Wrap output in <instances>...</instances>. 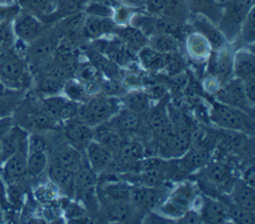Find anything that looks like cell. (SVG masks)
<instances>
[{"instance_id":"6da1fadb","label":"cell","mask_w":255,"mask_h":224,"mask_svg":"<svg viewBox=\"0 0 255 224\" xmlns=\"http://www.w3.org/2000/svg\"><path fill=\"white\" fill-rule=\"evenodd\" d=\"M122 107L121 99L116 96L107 94L91 96L85 103L80 104L79 117L95 127L112 118Z\"/></svg>"},{"instance_id":"7a4b0ae2","label":"cell","mask_w":255,"mask_h":224,"mask_svg":"<svg viewBox=\"0 0 255 224\" xmlns=\"http://www.w3.org/2000/svg\"><path fill=\"white\" fill-rule=\"evenodd\" d=\"M210 119L218 127L225 130L252 134L254 130L253 115L239 109L221 104L212 103Z\"/></svg>"},{"instance_id":"3957f363","label":"cell","mask_w":255,"mask_h":224,"mask_svg":"<svg viewBox=\"0 0 255 224\" xmlns=\"http://www.w3.org/2000/svg\"><path fill=\"white\" fill-rule=\"evenodd\" d=\"M28 75L24 58L12 48L0 51V81L10 89H19Z\"/></svg>"},{"instance_id":"277c9868","label":"cell","mask_w":255,"mask_h":224,"mask_svg":"<svg viewBox=\"0 0 255 224\" xmlns=\"http://www.w3.org/2000/svg\"><path fill=\"white\" fill-rule=\"evenodd\" d=\"M255 0H227L222 5V12L217 23L226 40L239 32L240 25L249 11L254 7Z\"/></svg>"},{"instance_id":"5b68a950","label":"cell","mask_w":255,"mask_h":224,"mask_svg":"<svg viewBox=\"0 0 255 224\" xmlns=\"http://www.w3.org/2000/svg\"><path fill=\"white\" fill-rule=\"evenodd\" d=\"M197 196L196 190L190 182L181 183L159 205V212L162 216L175 221L185 211L192 208Z\"/></svg>"},{"instance_id":"8992f818","label":"cell","mask_w":255,"mask_h":224,"mask_svg":"<svg viewBox=\"0 0 255 224\" xmlns=\"http://www.w3.org/2000/svg\"><path fill=\"white\" fill-rule=\"evenodd\" d=\"M61 40L62 38L55 28L49 31L45 30L41 36L28 44L26 49L27 60L37 68L53 57Z\"/></svg>"},{"instance_id":"52a82bcc","label":"cell","mask_w":255,"mask_h":224,"mask_svg":"<svg viewBox=\"0 0 255 224\" xmlns=\"http://www.w3.org/2000/svg\"><path fill=\"white\" fill-rule=\"evenodd\" d=\"M215 101L239 109L253 115L254 107H252L245 95L243 83L238 78H231L226 83L222 84L214 93Z\"/></svg>"},{"instance_id":"ba28073f","label":"cell","mask_w":255,"mask_h":224,"mask_svg":"<svg viewBox=\"0 0 255 224\" xmlns=\"http://www.w3.org/2000/svg\"><path fill=\"white\" fill-rule=\"evenodd\" d=\"M13 33L20 42L30 44L46 30L45 23L38 16L28 10H20L13 19Z\"/></svg>"},{"instance_id":"9c48e42d","label":"cell","mask_w":255,"mask_h":224,"mask_svg":"<svg viewBox=\"0 0 255 224\" xmlns=\"http://www.w3.org/2000/svg\"><path fill=\"white\" fill-rule=\"evenodd\" d=\"M209 158L210 151L206 146H190L180 157L173 159V174L188 175L202 168Z\"/></svg>"},{"instance_id":"30bf717a","label":"cell","mask_w":255,"mask_h":224,"mask_svg":"<svg viewBox=\"0 0 255 224\" xmlns=\"http://www.w3.org/2000/svg\"><path fill=\"white\" fill-rule=\"evenodd\" d=\"M98 175L90 168L85 160L80 170L76 173L75 197L84 201L89 207L97 202Z\"/></svg>"},{"instance_id":"8fae6325","label":"cell","mask_w":255,"mask_h":224,"mask_svg":"<svg viewBox=\"0 0 255 224\" xmlns=\"http://www.w3.org/2000/svg\"><path fill=\"white\" fill-rule=\"evenodd\" d=\"M64 135L71 146L84 152L94 139V127L87 124L80 117H76L65 122Z\"/></svg>"},{"instance_id":"7c38bea8","label":"cell","mask_w":255,"mask_h":224,"mask_svg":"<svg viewBox=\"0 0 255 224\" xmlns=\"http://www.w3.org/2000/svg\"><path fill=\"white\" fill-rule=\"evenodd\" d=\"M160 187L131 184L128 201L138 213H143L161 204Z\"/></svg>"},{"instance_id":"4fadbf2b","label":"cell","mask_w":255,"mask_h":224,"mask_svg":"<svg viewBox=\"0 0 255 224\" xmlns=\"http://www.w3.org/2000/svg\"><path fill=\"white\" fill-rule=\"evenodd\" d=\"M233 55L225 48L219 51H212L207 59V72L214 77L220 85L233 78Z\"/></svg>"},{"instance_id":"5bb4252c","label":"cell","mask_w":255,"mask_h":224,"mask_svg":"<svg viewBox=\"0 0 255 224\" xmlns=\"http://www.w3.org/2000/svg\"><path fill=\"white\" fill-rule=\"evenodd\" d=\"M147 127L155 139L164 138L172 133L173 124L168 113L167 104L164 100L160 101V103L149 111Z\"/></svg>"},{"instance_id":"9a60e30c","label":"cell","mask_w":255,"mask_h":224,"mask_svg":"<svg viewBox=\"0 0 255 224\" xmlns=\"http://www.w3.org/2000/svg\"><path fill=\"white\" fill-rule=\"evenodd\" d=\"M191 23L193 31L202 35L209 43L212 51H219L226 47L227 40L218 26L202 15H193Z\"/></svg>"},{"instance_id":"2e32d148","label":"cell","mask_w":255,"mask_h":224,"mask_svg":"<svg viewBox=\"0 0 255 224\" xmlns=\"http://www.w3.org/2000/svg\"><path fill=\"white\" fill-rule=\"evenodd\" d=\"M117 27L118 25L113 18L86 15L81 29V35L85 39L93 41L107 37L108 35H114Z\"/></svg>"},{"instance_id":"e0dca14e","label":"cell","mask_w":255,"mask_h":224,"mask_svg":"<svg viewBox=\"0 0 255 224\" xmlns=\"http://www.w3.org/2000/svg\"><path fill=\"white\" fill-rule=\"evenodd\" d=\"M84 154L88 165L97 175L106 172L114 164L113 153L95 139L89 143Z\"/></svg>"},{"instance_id":"ac0fdd59","label":"cell","mask_w":255,"mask_h":224,"mask_svg":"<svg viewBox=\"0 0 255 224\" xmlns=\"http://www.w3.org/2000/svg\"><path fill=\"white\" fill-rule=\"evenodd\" d=\"M48 177L56 189L66 197L74 198L76 191V173L51 162L48 166Z\"/></svg>"},{"instance_id":"d6986e66","label":"cell","mask_w":255,"mask_h":224,"mask_svg":"<svg viewBox=\"0 0 255 224\" xmlns=\"http://www.w3.org/2000/svg\"><path fill=\"white\" fill-rule=\"evenodd\" d=\"M201 204L199 213L202 223H227L229 222L227 206L225 202L211 198L209 196H202L200 198Z\"/></svg>"},{"instance_id":"ffe728a7","label":"cell","mask_w":255,"mask_h":224,"mask_svg":"<svg viewBox=\"0 0 255 224\" xmlns=\"http://www.w3.org/2000/svg\"><path fill=\"white\" fill-rule=\"evenodd\" d=\"M28 133L20 126L12 125L1 137L2 163L20 149L28 148Z\"/></svg>"},{"instance_id":"44dd1931","label":"cell","mask_w":255,"mask_h":224,"mask_svg":"<svg viewBox=\"0 0 255 224\" xmlns=\"http://www.w3.org/2000/svg\"><path fill=\"white\" fill-rule=\"evenodd\" d=\"M233 77L241 81L255 78V57L251 49L241 48L233 54Z\"/></svg>"},{"instance_id":"7402d4cb","label":"cell","mask_w":255,"mask_h":224,"mask_svg":"<svg viewBox=\"0 0 255 224\" xmlns=\"http://www.w3.org/2000/svg\"><path fill=\"white\" fill-rule=\"evenodd\" d=\"M94 139L109 149L115 156L128 138L125 134L104 122L94 127Z\"/></svg>"},{"instance_id":"603a6c76","label":"cell","mask_w":255,"mask_h":224,"mask_svg":"<svg viewBox=\"0 0 255 224\" xmlns=\"http://www.w3.org/2000/svg\"><path fill=\"white\" fill-rule=\"evenodd\" d=\"M99 193L104 197L105 202L128 201L131 184L124 179H110L104 181V184L98 186Z\"/></svg>"},{"instance_id":"cb8c5ba5","label":"cell","mask_w":255,"mask_h":224,"mask_svg":"<svg viewBox=\"0 0 255 224\" xmlns=\"http://www.w3.org/2000/svg\"><path fill=\"white\" fill-rule=\"evenodd\" d=\"M138 212L129 201L105 202L103 215L110 222H132Z\"/></svg>"},{"instance_id":"d4e9b609","label":"cell","mask_w":255,"mask_h":224,"mask_svg":"<svg viewBox=\"0 0 255 224\" xmlns=\"http://www.w3.org/2000/svg\"><path fill=\"white\" fill-rule=\"evenodd\" d=\"M106 122L121 133L127 135L128 133L135 132L139 128L141 120L140 114L122 107V109Z\"/></svg>"},{"instance_id":"484cf974","label":"cell","mask_w":255,"mask_h":224,"mask_svg":"<svg viewBox=\"0 0 255 224\" xmlns=\"http://www.w3.org/2000/svg\"><path fill=\"white\" fill-rule=\"evenodd\" d=\"M85 160L86 157L84 152H81L78 149L74 148L66 141L65 145H62L58 148L52 162H55L58 165L64 167L65 169L77 173L84 164Z\"/></svg>"},{"instance_id":"4316f807","label":"cell","mask_w":255,"mask_h":224,"mask_svg":"<svg viewBox=\"0 0 255 224\" xmlns=\"http://www.w3.org/2000/svg\"><path fill=\"white\" fill-rule=\"evenodd\" d=\"M143 151L144 148L139 142L127 139L114 156V163H117L119 167H129L133 169L136 161L144 156Z\"/></svg>"},{"instance_id":"83f0119b","label":"cell","mask_w":255,"mask_h":224,"mask_svg":"<svg viewBox=\"0 0 255 224\" xmlns=\"http://www.w3.org/2000/svg\"><path fill=\"white\" fill-rule=\"evenodd\" d=\"M123 44L132 53H136L147 45V37L135 27L128 24L125 26H118L115 33Z\"/></svg>"},{"instance_id":"f1b7e54d","label":"cell","mask_w":255,"mask_h":224,"mask_svg":"<svg viewBox=\"0 0 255 224\" xmlns=\"http://www.w3.org/2000/svg\"><path fill=\"white\" fill-rule=\"evenodd\" d=\"M27 154L28 148L20 149L3 161L4 174L7 179L17 181L27 175Z\"/></svg>"},{"instance_id":"f546056e","label":"cell","mask_w":255,"mask_h":224,"mask_svg":"<svg viewBox=\"0 0 255 224\" xmlns=\"http://www.w3.org/2000/svg\"><path fill=\"white\" fill-rule=\"evenodd\" d=\"M185 48L188 56L196 61L203 62L207 61L212 49L207 40L199 33L193 31L185 37Z\"/></svg>"},{"instance_id":"4dcf8cb0","label":"cell","mask_w":255,"mask_h":224,"mask_svg":"<svg viewBox=\"0 0 255 224\" xmlns=\"http://www.w3.org/2000/svg\"><path fill=\"white\" fill-rule=\"evenodd\" d=\"M229 200L235 205L255 212L254 186L248 184L243 179L237 180L231 187Z\"/></svg>"},{"instance_id":"1f68e13d","label":"cell","mask_w":255,"mask_h":224,"mask_svg":"<svg viewBox=\"0 0 255 224\" xmlns=\"http://www.w3.org/2000/svg\"><path fill=\"white\" fill-rule=\"evenodd\" d=\"M187 8L192 15H202L217 25L222 5L215 0H184Z\"/></svg>"},{"instance_id":"d6a6232c","label":"cell","mask_w":255,"mask_h":224,"mask_svg":"<svg viewBox=\"0 0 255 224\" xmlns=\"http://www.w3.org/2000/svg\"><path fill=\"white\" fill-rule=\"evenodd\" d=\"M203 176L205 180L215 186L227 184L232 177L230 167L221 161H208L203 167Z\"/></svg>"},{"instance_id":"836d02e7","label":"cell","mask_w":255,"mask_h":224,"mask_svg":"<svg viewBox=\"0 0 255 224\" xmlns=\"http://www.w3.org/2000/svg\"><path fill=\"white\" fill-rule=\"evenodd\" d=\"M90 0H57L54 11L44 18L46 22L56 23L59 20L71 15L84 12Z\"/></svg>"},{"instance_id":"e575fe53","label":"cell","mask_w":255,"mask_h":224,"mask_svg":"<svg viewBox=\"0 0 255 224\" xmlns=\"http://www.w3.org/2000/svg\"><path fill=\"white\" fill-rule=\"evenodd\" d=\"M136 56L139 64L145 71L150 73L163 71L165 54L159 53L146 45L136 53Z\"/></svg>"},{"instance_id":"d590c367","label":"cell","mask_w":255,"mask_h":224,"mask_svg":"<svg viewBox=\"0 0 255 224\" xmlns=\"http://www.w3.org/2000/svg\"><path fill=\"white\" fill-rule=\"evenodd\" d=\"M121 99L124 108L134 112L138 114H142L149 111L150 97L146 92L140 91L138 89H133L127 92Z\"/></svg>"},{"instance_id":"8d00e7d4","label":"cell","mask_w":255,"mask_h":224,"mask_svg":"<svg viewBox=\"0 0 255 224\" xmlns=\"http://www.w3.org/2000/svg\"><path fill=\"white\" fill-rule=\"evenodd\" d=\"M147 46L159 53L167 54L179 51L180 41L169 34L155 33L147 38Z\"/></svg>"},{"instance_id":"74e56055","label":"cell","mask_w":255,"mask_h":224,"mask_svg":"<svg viewBox=\"0 0 255 224\" xmlns=\"http://www.w3.org/2000/svg\"><path fill=\"white\" fill-rule=\"evenodd\" d=\"M68 101L69 99H67L65 96H59L57 94V95L47 96L41 101L39 106L48 115H50L56 121L60 122L61 113Z\"/></svg>"},{"instance_id":"f35d334b","label":"cell","mask_w":255,"mask_h":224,"mask_svg":"<svg viewBox=\"0 0 255 224\" xmlns=\"http://www.w3.org/2000/svg\"><path fill=\"white\" fill-rule=\"evenodd\" d=\"M49 159L46 150L28 151L27 154V175L37 177L48 167Z\"/></svg>"},{"instance_id":"ab89813d","label":"cell","mask_w":255,"mask_h":224,"mask_svg":"<svg viewBox=\"0 0 255 224\" xmlns=\"http://www.w3.org/2000/svg\"><path fill=\"white\" fill-rule=\"evenodd\" d=\"M65 82L36 71V88L45 96L57 95L63 90Z\"/></svg>"},{"instance_id":"60d3db41","label":"cell","mask_w":255,"mask_h":224,"mask_svg":"<svg viewBox=\"0 0 255 224\" xmlns=\"http://www.w3.org/2000/svg\"><path fill=\"white\" fill-rule=\"evenodd\" d=\"M62 91L67 99L78 104L85 103L91 97L87 88L78 79H68Z\"/></svg>"},{"instance_id":"b9f144b4","label":"cell","mask_w":255,"mask_h":224,"mask_svg":"<svg viewBox=\"0 0 255 224\" xmlns=\"http://www.w3.org/2000/svg\"><path fill=\"white\" fill-rule=\"evenodd\" d=\"M19 1L25 10L32 12L39 18H44L54 11L57 0H19Z\"/></svg>"},{"instance_id":"7bdbcfd3","label":"cell","mask_w":255,"mask_h":224,"mask_svg":"<svg viewBox=\"0 0 255 224\" xmlns=\"http://www.w3.org/2000/svg\"><path fill=\"white\" fill-rule=\"evenodd\" d=\"M228 211L229 221L233 223L241 224H252L255 222V212L242 208L238 205H235L230 200L225 202Z\"/></svg>"},{"instance_id":"ee69618b","label":"cell","mask_w":255,"mask_h":224,"mask_svg":"<svg viewBox=\"0 0 255 224\" xmlns=\"http://www.w3.org/2000/svg\"><path fill=\"white\" fill-rule=\"evenodd\" d=\"M242 41L248 46L253 45L255 40V21H254V7L249 11L242 21L239 32Z\"/></svg>"},{"instance_id":"f6af8a7d","label":"cell","mask_w":255,"mask_h":224,"mask_svg":"<svg viewBox=\"0 0 255 224\" xmlns=\"http://www.w3.org/2000/svg\"><path fill=\"white\" fill-rule=\"evenodd\" d=\"M184 60L182 56L179 54V51L165 54V63L163 71H165L168 75L174 76L180 74L184 70Z\"/></svg>"},{"instance_id":"bcb514c9","label":"cell","mask_w":255,"mask_h":224,"mask_svg":"<svg viewBox=\"0 0 255 224\" xmlns=\"http://www.w3.org/2000/svg\"><path fill=\"white\" fill-rule=\"evenodd\" d=\"M84 13L89 16L113 18L114 8L104 3H101L95 0H90L84 10Z\"/></svg>"},{"instance_id":"7dc6e473","label":"cell","mask_w":255,"mask_h":224,"mask_svg":"<svg viewBox=\"0 0 255 224\" xmlns=\"http://www.w3.org/2000/svg\"><path fill=\"white\" fill-rule=\"evenodd\" d=\"M13 34L10 21H0V51L12 48Z\"/></svg>"},{"instance_id":"c3c4849f","label":"cell","mask_w":255,"mask_h":224,"mask_svg":"<svg viewBox=\"0 0 255 224\" xmlns=\"http://www.w3.org/2000/svg\"><path fill=\"white\" fill-rule=\"evenodd\" d=\"M16 106V101L14 97L10 95H3L0 97V118L8 116V114L14 110Z\"/></svg>"},{"instance_id":"681fc988","label":"cell","mask_w":255,"mask_h":224,"mask_svg":"<svg viewBox=\"0 0 255 224\" xmlns=\"http://www.w3.org/2000/svg\"><path fill=\"white\" fill-rule=\"evenodd\" d=\"M18 5H2L0 6V21H11L20 11Z\"/></svg>"},{"instance_id":"f907efd6","label":"cell","mask_w":255,"mask_h":224,"mask_svg":"<svg viewBox=\"0 0 255 224\" xmlns=\"http://www.w3.org/2000/svg\"><path fill=\"white\" fill-rule=\"evenodd\" d=\"M178 223H202V219L198 210L190 208L184 212L178 219L175 220Z\"/></svg>"},{"instance_id":"816d5d0a","label":"cell","mask_w":255,"mask_h":224,"mask_svg":"<svg viewBox=\"0 0 255 224\" xmlns=\"http://www.w3.org/2000/svg\"><path fill=\"white\" fill-rule=\"evenodd\" d=\"M244 92L246 95V98L249 102V104L254 107V101H255V78L247 79L242 81Z\"/></svg>"},{"instance_id":"f5cc1de1","label":"cell","mask_w":255,"mask_h":224,"mask_svg":"<svg viewBox=\"0 0 255 224\" xmlns=\"http://www.w3.org/2000/svg\"><path fill=\"white\" fill-rule=\"evenodd\" d=\"M118 4L124 5L132 9H143V1L142 0H115Z\"/></svg>"},{"instance_id":"db71d44e","label":"cell","mask_w":255,"mask_h":224,"mask_svg":"<svg viewBox=\"0 0 255 224\" xmlns=\"http://www.w3.org/2000/svg\"><path fill=\"white\" fill-rule=\"evenodd\" d=\"M7 93V87L0 81V97Z\"/></svg>"},{"instance_id":"11a10c76","label":"cell","mask_w":255,"mask_h":224,"mask_svg":"<svg viewBox=\"0 0 255 224\" xmlns=\"http://www.w3.org/2000/svg\"><path fill=\"white\" fill-rule=\"evenodd\" d=\"M13 0H0V5H9Z\"/></svg>"},{"instance_id":"9f6ffc18","label":"cell","mask_w":255,"mask_h":224,"mask_svg":"<svg viewBox=\"0 0 255 224\" xmlns=\"http://www.w3.org/2000/svg\"><path fill=\"white\" fill-rule=\"evenodd\" d=\"M0 220H1V214H0Z\"/></svg>"}]
</instances>
